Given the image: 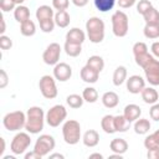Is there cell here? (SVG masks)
I'll list each match as a JSON object with an SVG mask.
<instances>
[{
	"label": "cell",
	"mask_w": 159,
	"mask_h": 159,
	"mask_svg": "<svg viewBox=\"0 0 159 159\" xmlns=\"http://www.w3.org/2000/svg\"><path fill=\"white\" fill-rule=\"evenodd\" d=\"M46 122V114L41 107L32 106L26 112V124L25 129L30 134H39L43 129Z\"/></svg>",
	"instance_id": "1"
},
{
	"label": "cell",
	"mask_w": 159,
	"mask_h": 159,
	"mask_svg": "<svg viewBox=\"0 0 159 159\" xmlns=\"http://www.w3.org/2000/svg\"><path fill=\"white\" fill-rule=\"evenodd\" d=\"M106 26L102 19L97 16H92L86 22V31L87 37L92 43H101L104 40L106 35Z\"/></svg>",
	"instance_id": "2"
},
{
	"label": "cell",
	"mask_w": 159,
	"mask_h": 159,
	"mask_svg": "<svg viewBox=\"0 0 159 159\" xmlns=\"http://www.w3.org/2000/svg\"><path fill=\"white\" fill-rule=\"evenodd\" d=\"M26 124V113L22 111H14L9 112L2 118V125L9 132H17L25 128Z\"/></svg>",
	"instance_id": "3"
},
{
	"label": "cell",
	"mask_w": 159,
	"mask_h": 159,
	"mask_svg": "<svg viewBox=\"0 0 159 159\" xmlns=\"http://www.w3.org/2000/svg\"><path fill=\"white\" fill-rule=\"evenodd\" d=\"M62 137L65 143L75 145L81 139V124L76 119H68L62 125Z\"/></svg>",
	"instance_id": "4"
},
{
	"label": "cell",
	"mask_w": 159,
	"mask_h": 159,
	"mask_svg": "<svg viewBox=\"0 0 159 159\" xmlns=\"http://www.w3.org/2000/svg\"><path fill=\"white\" fill-rule=\"evenodd\" d=\"M111 21H112V31H113L114 36L124 37L128 34L129 20H128V15L124 11H122V10L114 11V14L111 17Z\"/></svg>",
	"instance_id": "5"
},
{
	"label": "cell",
	"mask_w": 159,
	"mask_h": 159,
	"mask_svg": "<svg viewBox=\"0 0 159 159\" xmlns=\"http://www.w3.org/2000/svg\"><path fill=\"white\" fill-rule=\"evenodd\" d=\"M31 144V137L29 134V132H19L14 135L11 144H10V150L12 152V154L15 155H21L25 154V152L27 150V148Z\"/></svg>",
	"instance_id": "6"
},
{
	"label": "cell",
	"mask_w": 159,
	"mask_h": 159,
	"mask_svg": "<svg viewBox=\"0 0 159 159\" xmlns=\"http://www.w3.org/2000/svg\"><path fill=\"white\" fill-rule=\"evenodd\" d=\"M66 117H67V109H66V107L62 106V104H55L46 113V123L50 127L56 128L61 123L65 122Z\"/></svg>",
	"instance_id": "7"
},
{
	"label": "cell",
	"mask_w": 159,
	"mask_h": 159,
	"mask_svg": "<svg viewBox=\"0 0 159 159\" xmlns=\"http://www.w3.org/2000/svg\"><path fill=\"white\" fill-rule=\"evenodd\" d=\"M39 88L41 94L46 99H53L57 97V86H56V78L50 75H45L40 78L39 82Z\"/></svg>",
	"instance_id": "8"
},
{
	"label": "cell",
	"mask_w": 159,
	"mask_h": 159,
	"mask_svg": "<svg viewBox=\"0 0 159 159\" xmlns=\"http://www.w3.org/2000/svg\"><path fill=\"white\" fill-rule=\"evenodd\" d=\"M55 145H56V142H55V138L52 135L41 134L35 142L34 150L37 152L41 157H46L55 149Z\"/></svg>",
	"instance_id": "9"
},
{
	"label": "cell",
	"mask_w": 159,
	"mask_h": 159,
	"mask_svg": "<svg viewBox=\"0 0 159 159\" xmlns=\"http://www.w3.org/2000/svg\"><path fill=\"white\" fill-rule=\"evenodd\" d=\"M61 51H62V48H61L60 43H57V42H51V43L46 47V50L43 51V53H42V60H43V62H45L46 65H48V66H55V65H57L58 61H60Z\"/></svg>",
	"instance_id": "10"
},
{
	"label": "cell",
	"mask_w": 159,
	"mask_h": 159,
	"mask_svg": "<svg viewBox=\"0 0 159 159\" xmlns=\"http://www.w3.org/2000/svg\"><path fill=\"white\" fill-rule=\"evenodd\" d=\"M143 70H144L145 80L149 82V84L159 86V60L154 57Z\"/></svg>",
	"instance_id": "11"
},
{
	"label": "cell",
	"mask_w": 159,
	"mask_h": 159,
	"mask_svg": "<svg viewBox=\"0 0 159 159\" xmlns=\"http://www.w3.org/2000/svg\"><path fill=\"white\" fill-rule=\"evenodd\" d=\"M72 76V67L66 62H58L53 66V77L58 82H66Z\"/></svg>",
	"instance_id": "12"
},
{
	"label": "cell",
	"mask_w": 159,
	"mask_h": 159,
	"mask_svg": "<svg viewBox=\"0 0 159 159\" xmlns=\"http://www.w3.org/2000/svg\"><path fill=\"white\" fill-rule=\"evenodd\" d=\"M125 83H127L128 92L132 94L140 93L143 91V88L145 87V80L139 75L129 76V78H127V81H125Z\"/></svg>",
	"instance_id": "13"
},
{
	"label": "cell",
	"mask_w": 159,
	"mask_h": 159,
	"mask_svg": "<svg viewBox=\"0 0 159 159\" xmlns=\"http://www.w3.org/2000/svg\"><path fill=\"white\" fill-rule=\"evenodd\" d=\"M80 76H81L82 81L86 82V83H96L98 81V78H99V72L96 71L94 68H92L91 66L86 65V66H83L81 68Z\"/></svg>",
	"instance_id": "14"
},
{
	"label": "cell",
	"mask_w": 159,
	"mask_h": 159,
	"mask_svg": "<svg viewBox=\"0 0 159 159\" xmlns=\"http://www.w3.org/2000/svg\"><path fill=\"white\" fill-rule=\"evenodd\" d=\"M84 40H86V34L83 30H81L78 27H72L66 34V41H68V42L82 45L84 42Z\"/></svg>",
	"instance_id": "15"
},
{
	"label": "cell",
	"mask_w": 159,
	"mask_h": 159,
	"mask_svg": "<svg viewBox=\"0 0 159 159\" xmlns=\"http://www.w3.org/2000/svg\"><path fill=\"white\" fill-rule=\"evenodd\" d=\"M142 114V108L138 106V104H134V103H130V104H127L124 107V111H123V116L125 117L127 120H129L130 123L132 122H135Z\"/></svg>",
	"instance_id": "16"
},
{
	"label": "cell",
	"mask_w": 159,
	"mask_h": 159,
	"mask_svg": "<svg viewBox=\"0 0 159 159\" xmlns=\"http://www.w3.org/2000/svg\"><path fill=\"white\" fill-rule=\"evenodd\" d=\"M140 96H142V99L144 101V103H147V104H154L159 99V93L153 87H144L143 91L140 92Z\"/></svg>",
	"instance_id": "17"
},
{
	"label": "cell",
	"mask_w": 159,
	"mask_h": 159,
	"mask_svg": "<svg viewBox=\"0 0 159 159\" xmlns=\"http://www.w3.org/2000/svg\"><path fill=\"white\" fill-rule=\"evenodd\" d=\"M82 142H83V144L86 147L94 148L99 143V134H98V132L94 130V129H88L87 132H84V134L82 137Z\"/></svg>",
	"instance_id": "18"
},
{
	"label": "cell",
	"mask_w": 159,
	"mask_h": 159,
	"mask_svg": "<svg viewBox=\"0 0 159 159\" xmlns=\"http://www.w3.org/2000/svg\"><path fill=\"white\" fill-rule=\"evenodd\" d=\"M102 103L106 108H116L119 103V96L113 91L104 92L102 96Z\"/></svg>",
	"instance_id": "19"
},
{
	"label": "cell",
	"mask_w": 159,
	"mask_h": 159,
	"mask_svg": "<svg viewBox=\"0 0 159 159\" xmlns=\"http://www.w3.org/2000/svg\"><path fill=\"white\" fill-rule=\"evenodd\" d=\"M109 149L112 150V153H117V154L123 155L128 150V143L123 138H114L109 143Z\"/></svg>",
	"instance_id": "20"
},
{
	"label": "cell",
	"mask_w": 159,
	"mask_h": 159,
	"mask_svg": "<svg viewBox=\"0 0 159 159\" xmlns=\"http://www.w3.org/2000/svg\"><path fill=\"white\" fill-rule=\"evenodd\" d=\"M128 76V71H127V68L124 67V66H118L116 70H114V72H113V77H112V81H113V84L114 86H120V84H123L125 81H127V77Z\"/></svg>",
	"instance_id": "21"
},
{
	"label": "cell",
	"mask_w": 159,
	"mask_h": 159,
	"mask_svg": "<svg viewBox=\"0 0 159 159\" xmlns=\"http://www.w3.org/2000/svg\"><path fill=\"white\" fill-rule=\"evenodd\" d=\"M35 15H36V19H37L39 22H40V21H42V20L53 19L55 11H53V9H52L51 6H48V5H41V6H39V7L36 9Z\"/></svg>",
	"instance_id": "22"
},
{
	"label": "cell",
	"mask_w": 159,
	"mask_h": 159,
	"mask_svg": "<svg viewBox=\"0 0 159 159\" xmlns=\"http://www.w3.org/2000/svg\"><path fill=\"white\" fill-rule=\"evenodd\" d=\"M150 122L149 119L147 118H138L135 122H134V125H133V129L137 134L139 135H143V134H147L149 130H150Z\"/></svg>",
	"instance_id": "23"
},
{
	"label": "cell",
	"mask_w": 159,
	"mask_h": 159,
	"mask_svg": "<svg viewBox=\"0 0 159 159\" xmlns=\"http://www.w3.org/2000/svg\"><path fill=\"white\" fill-rule=\"evenodd\" d=\"M14 17L17 22L22 24L27 20H30V10L25 5H17L14 10Z\"/></svg>",
	"instance_id": "24"
},
{
	"label": "cell",
	"mask_w": 159,
	"mask_h": 159,
	"mask_svg": "<svg viewBox=\"0 0 159 159\" xmlns=\"http://www.w3.org/2000/svg\"><path fill=\"white\" fill-rule=\"evenodd\" d=\"M101 128L103 129L104 133L107 134H113L116 133V127H114V116L106 114L101 119Z\"/></svg>",
	"instance_id": "25"
},
{
	"label": "cell",
	"mask_w": 159,
	"mask_h": 159,
	"mask_svg": "<svg viewBox=\"0 0 159 159\" xmlns=\"http://www.w3.org/2000/svg\"><path fill=\"white\" fill-rule=\"evenodd\" d=\"M53 20L56 22V25L61 29H65L70 25L71 22V17H70V14L66 11V10H62V11H57L53 16Z\"/></svg>",
	"instance_id": "26"
},
{
	"label": "cell",
	"mask_w": 159,
	"mask_h": 159,
	"mask_svg": "<svg viewBox=\"0 0 159 159\" xmlns=\"http://www.w3.org/2000/svg\"><path fill=\"white\" fill-rule=\"evenodd\" d=\"M114 127H116V132L124 133L130 128V122L127 120L123 114H118L114 116Z\"/></svg>",
	"instance_id": "27"
},
{
	"label": "cell",
	"mask_w": 159,
	"mask_h": 159,
	"mask_svg": "<svg viewBox=\"0 0 159 159\" xmlns=\"http://www.w3.org/2000/svg\"><path fill=\"white\" fill-rule=\"evenodd\" d=\"M20 32H21L22 36H26V37L34 36L35 32H36V25H35V22L30 19V20L20 24Z\"/></svg>",
	"instance_id": "28"
},
{
	"label": "cell",
	"mask_w": 159,
	"mask_h": 159,
	"mask_svg": "<svg viewBox=\"0 0 159 159\" xmlns=\"http://www.w3.org/2000/svg\"><path fill=\"white\" fill-rule=\"evenodd\" d=\"M143 34L147 39L155 40L159 37V24H145Z\"/></svg>",
	"instance_id": "29"
},
{
	"label": "cell",
	"mask_w": 159,
	"mask_h": 159,
	"mask_svg": "<svg viewBox=\"0 0 159 159\" xmlns=\"http://www.w3.org/2000/svg\"><path fill=\"white\" fill-rule=\"evenodd\" d=\"M63 50L67 53V56H70V57H77L82 52V45L66 41L65 42V46H63Z\"/></svg>",
	"instance_id": "30"
},
{
	"label": "cell",
	"mask_w": 159,
	"mask_h": 159,
	"mask_svg": "<svg viewBox=\"0 0 159 159\" xmlns=\"http://www.w3.org/2000/svg\"><path fill=\"white\" fill-rule=\"evenodd\" d=\"M83 102H84L83 97L80 96V94H76V93H72V94L67 96V98H66V103H67L71 108H73V109L81 108V107L83 106Z\"/></svg>",
	"instance_id": "31"
},
{
	"label": "cell",
	"mask_w": 159,
	"mask_h": 159,
	"mask_svg": "<svg viewBox=\"0 0 159 159\" xmlns=\"http://www.w3.org/2000/svg\"><path fill=\"white\" fill-rule=\"evenodd\" d=\"M82 97H83L84 102L94 103L98 99V92H97V89L94 87H86L82 91Z\"/></svg>",
	"instance_id": "32"
},
{
	"label": "cell",
	"mask_w": 159,
	"mask_h": 159,
	"mask_svg": "<svg viewBox=\"0 0 159 159\" xmlns=\"http://www.w3.org/2000/svg\"><path fill=\"white\" fill-rule=\"evenodd\" d=\"M117 0H94V6L101 12H107L112 10L116 5Z\"/></svg>",
	"instance_id": "33"
},
{
	"label": "cell",
	"mask_w": 159,
	"mask_h": 159,
	"mask_svg": "<svg viewBox=\"0 0 159 159\" xmlns=\"http://www.w3.org/2000/svg\"><path fill=\"white\" fill-rule=\"evenodd\" d=\"M86 65L91 66L92 68H94V70L98 71L99 73H101V71L104 68V61H103V58H102L101 56H98V55L91 56V57L87 60V63H86Z\"/></svg>",
	"instance_id": "34"
},
{
	"label": "cell",
	"mask_w": 159,
	"mask_h": 159,
	"mask_svg": "<svg viewBox=\"0 0 159 159\" xmlns=\"http://www.w3.org/2000/svg\"><path fill=\"white\" fill-rule=\"evenodd\" d=\"M143 17H144L145 24H159V11L154 6H152L143 15Z\"/></svg>",
	"instance_id": "35"
},
{
	"label": "cell",
	"mask_w": 159,
	"mask_h": 159,
	"mask_svg": "<svg viewBox=\"0 0 159 159\" xmlns=\"http://www.w3.org/2000/svg\"><path fill=\"white\" fill-rule=\"evenodd\" d=\"M144 147H145V149L159 147V129H157L155 132H153L144 139Z\"/></svg>",
	"instance_id": "36"
},
{
	"label": "cell",
	"mask_w": 159,
	"mask_h": 159,
	"mask_svg": "<svg viewBox=\"0 0 159 159\" xmlns=\"http://www.w3.org/2000/svg\"><path fill=\"white\" fill-rule=\"evenodd\" d=\"M133 55H134V57H138V56H142V55H144V53H148V46L144 43V42H142V41H138V42H135L134 45H133Z\"/></svg>",
	"instance_id": "37"
},
{
	"label": "cell",
	"mask_w": 159,
	"mask_h": 159,
	"mask_svg": "<svg viewBox=\"0 0 159 159\" xmlns=\"http://www.w3.org/2000/svg\"><path fill=\"white\" fill-rule=\"evenodd\" d=\"M39 24H40V29H41V31H43V32H46V34L52 32L53 29H55V26H56V22H55L53 19L42 20V21H40Z\"/></svg>",
	"instance_id": "38"
},
{
	"label": "cell",
	"mask_w": 159,
	"mask_h": 159,
	"mask_svg": "<svg viewBox=\"0 0 159 159\" xmlns=\"http://www.w3.org/2000/svg\"><path fill=\"white\" fill-rule=\"evenodd\" d=\"M152 6L153 5H152L150 0H139V2L137 4V11H138V14H140L143 16Z\"/></svg>",
	"instance_id": "39"
},
{
	"label": "cell",
	"mask_w": 159,
	"mask_h": 159,
	"mask_svg": "<svg viewBox=\"0 0 159 159\" xmlns=\"http://www.w3.org/2000/svg\"><path fill=\"white\" fill-rule=\"evenodd\" d=\"M16 2L14 0H0V9L2 12H9L11 10H15Z\"/></svg>",
	"instance_id": "40"
},
{
	"label": "cell",
	"mask_w": 159,
	"mask_h": 159,
	"mask_svg": "<svg viewBox=\"0 0 159 159\" xmlns=\"http://www.w3.org/2000/svg\"><path fill=\"white\" fill-rule=\"evenodd\" d=\"M70 6V0H52V7L57 11L67 10Z\"/></svg>",
	"instance_id": "41"
},
{
	"label": "cell",
	"mask_w": 159,
	"mask_h": 159,
	"mask_svg": "<svg viewBox=\"0 0 159 159\" xmlns=\"http://www.w3.org/2000/svg\"><path fill=\"white\" fill-rule=\"evenodd\" d=\"M12 47V40L6 35H0V48L1 50H10Z\"/></svg>",
	"instance_id": "42"
},
{
	"label": "cell",
	"mask_w": 159,
	"mask_h": 159,
	"mask_svg": "<svg viewBox=\"0 0 159 159\" xmlns=\"http://www.w3.org/2000/svg\"><path fill=\"white\" fill-rule=\"evenodd\" d=\"M149 116L153 120L159 122V103H154L152 104L150 109H149Z\"/></svg>",
	"instance_id": "43"
},
{
	"label": "cell",
	"mask_w": 159,
	"mask_h": 159,
	"mask_svg": "<svg viewBox=\"0 0 159 159\" xmlns=\"http://www.w3.org/2000/svg\"><path fill=\"white\" fill-rule=\"evenodd\" d=\"M9 83V76L5 70H0V88L4 89Z\"/></svg>",
	"instance_id": "44"
},
{
	"label": "cell",
	"mask_w": 159,
	"mask_h": 159,
	"mask_svg": "<svg viewBox=\"0 0 159 159\" xmlns=\"http://www.w3.org/2000/svg\"><path fill=\"white\" fill-rule=\"evenodd\" d=\"M147 157H148V159H159V147H154V148L148 149Z\"/></svg>",
	"instance_id": "45"
},
{
	"label": "cell",
	"mask_w": 159,
	"mask_h": 159,
	"mask_svg": "<svg viewBox=\"0 0 159 159\" xmlns=\"http://www.w3.org/2000/svg\"><path fill=\"white\" fill-rule=\"evenodd\" d=\"M135 2H137V0H117V4H118L119 7H122V9H129V7H132Z\"/></svg>",
	"instance_id": "46"
},
{
	"label": "cell",
	"mask_w": 159,
	"mask_h": 159,
	"mask_svg": "<svg viewBox=\"0 0 159 159\" xmlns=\"http://www.w3.org/2000/svg\"><path fill=\"white\" fill-rule=\"evenodd\" d=\"M150 50H152V55L159 60V41H155L152 43L150 46Z\"/></svg>",
	"instance_id": "47"
},
{
	"label": "cell",
	"mask_w": 159,
	"mask_h": 159,
	"mask_svg": "<svg viewBox=\"0 0 159 159\" xmlns=\"http://www.w3.org/2000/svg\"><path fill=\"white\" fill-rule=\"evenodd\" d=\"M41 158L42 157L35 150H31L30 153H25V159H41Z\"/></svg>",
	"instance_id": "48"
},
{
	"label": "cell",
	"mask_w": 159,
	"mask_h": 159,
	"mask_svg": "<svg viewBox=\"0 0 159 159\" xmlns=\"http://www.w3.org/2000/svg\"><path fill=\"white\" fill-rule=\"evenodd\" d=\"M71 1H72V4H73L75 6H77V7H83V6H86V5L88 4L89 0H71Z\"/></svg>",
	"instance_id": "49"
},
{
	"label": "cell",
	"mask_w": 159,
	"mask_h": 159,
	"mask_svg": "<svg viewBox=\"0 0 159 159\" xmlns=\"http://www.w3.org/2000/svg\"><path fill=\"white\" fill-rule=\"evenodd\" d=\"M1 29H0V34L1 35H5V31H6V25H5V19L4 16H1Z\"/></svg>",
	"instance_id": "50"
},
{
	"label": "cell",
	"mask_w": 159,
	"mask_h": 159,
	"mask_svg": "<svg viewBox=\"0 0 159 159\" xmlns=\"http://www.w3.org/2000/svg\"><path fill=\"white\" fill-rule=\"evenodd\" d=\"M50 159H55V158H60V159H65V155L63 154H60V153H53V154H48Z\"/></svg>",
	"instance_id": "51"
},
{
	"label": "cell",
	"mask_w": 159,
	"mask_h": 159,
	"mask_svg": "<svg viewBox=\"0 0 159 159\" xmlns=\"http://www.w3.org/2000/svg\"><path fill=\"white\" fill-rule=\"evenodd\" d=\"M89 158L92 159V158H98V159H103V155L102 154H99V153H92V154H89Z\"/></svg>",
	"instance_id": "52"
},
{
	"label": "cell",
	"mask_w": 159,
	"mask_h": 159,
	"mask_svg": "<svg viewBox=\"0 0 159 159\" xmlns=\"http://www.w3.org/2000/svg\"><path fill=\"white\" fill-rule=\"evenodd\" d=\"M1 142H2V149L0 150V154L2 155V154H4V150H5V139H4V138H1Z\"/></svg>",
	"instance_id": "53"
},
{
	"label": "cell",
	"mask_w": 159,
	"mask_h": 159,
	"mask_svg": "<svg viewBox=\"0 0 159 159\" xmlns=\"http://www.w3.org/2000/svg\"><path fill=\"white\" fill-rule=\"evenodd\" d=\"M15 2H16V5H22V2L25 1V0H14Z\"/></svg>",
	"instance_id": "54"
}]
</instances>
